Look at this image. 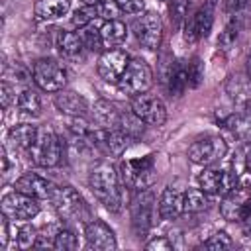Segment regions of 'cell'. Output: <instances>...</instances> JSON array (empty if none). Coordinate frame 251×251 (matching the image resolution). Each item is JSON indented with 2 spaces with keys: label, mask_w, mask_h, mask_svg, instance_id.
Listing matches in <instances>:
<instances>
[{
  "label": "cell",
  "mask_w": 251,
  "mask_h": 251,
  "mask_svg": "<svg viewBox=\"0 0 251 251\" xmlns=\"http://www.w3.org/2000/svg\"><path fill=\"white\" fill-rule=\"evenodd\" d=\"M27 153H29L31 161L37 167L51 169V167H57L61 163V159H63V141L55 135L53 129L41 127L33 147Z\"/></svg>",
  "instance_id": "3957f363"
},
{
  "label": "cell",
  "mask_w": 251,
  "mask_h": 251,
  "mask_svg": "<svg viewBox=\"0 0 251 251\" xmlns=\"http://www.w3.org/2000/svg\"><path fill=\"white\" fill-rule=\"evenodd\" d=\"M145 249H149V251H153V249H157V251H171L173 243L167 237H155L153 241L145 243Z\"/></svg>",
  "instance_id": "ab89813d"
},
{
  "label": "cell",
  "mask_w": 251,
  "mask_h": 251,
  "mask_svg": "<svg viewBox=\"0 0 251 251\" xmlns=\"http://www.w3.org/2000/svg\"><path fill=\"white\" fill-rule=\"evenodd\" d=\"M131 112L147 126H163L167 122V108L165 104L147 92H141L137 96H131Z\"/></svg>",
  "instance_id": "7c38bea8"
},
{
  "label": "cell",
  "mask_w": 251,
  "mask_h": 251,
  "mask_svg": "<svg viewBox=\"0 0 251 251\" xmlns=\"http://www.w3.org/2000/svg\"><path fill=\"white\" fill-rule=\"evenodd\" d=\"M8 222H10V218H2V235H0V245H2V249H6V245H8V239H10V231H8Z\"/></svg>",
  "instance_id": "60d3db41"
},
{
  "label": "cell",
  "mask_w": 251,
  "mask_h": 251,
  "mask_svg": "<svg viewBox=\"0 0 251 251\" xmlns=\"http://www.w3.org/2000/svg\"><path fill=\"white\" fill-rule=\"evenodd\" d=\"M127 63H129V55L124 49L112 47V49L102 51V55L98 59V65H96V71H98L102 80L118 84V80L122 78V75L127 67Z\"/></svg>",
  "instance_id": "5bb4252c"
},
{
  "label": "cell",
  "mask_w": 251,
  "mask_h": 251,
  "mask_svg": "<svg viewBox=\"0 0 251 251\" xmlns=\"http://www.w3.org/2000/svg\"><path fill=\"white\" fill-rule=\"evenodd\" d=\"M35 233H37V231H35L33 226H29V224L22 226V227L18 229V235H16V243H18V247H20V249L35 247V239H37Z\"/></svg>",
  "instance_id": "e575fe53"
},
{
  "label": "cell",
  "mask_w": 251,
  "mask_h": 251,
  "mask_svg": "<svg viewBox=\"0 0 251 251\" xmlns=\"http://www.w3.org/2000/svg\"><path fill=\"white\" fill-rule=\"evenodd\" d=\"M131 31L141 47H145L149 51L159 49L161 39H163V24L157 14L143 12L141 16H137L131 24Z\"/></svg>",
  "instance_id": "ba28073f"
},
{
  "label": "cell",
  "mask_w": 251,
  "mask_h": 251,
  "mask_svg": "<svg viewBox=\"0 0 251 251\" xmlns=\"http://www.w3.org/2000/svg\"><path fill=\"white\" fill-rule=\"evenodd\" d=\"M243 233H245V237H249V239H251V216L243 222Z\"/></svg>",
  "instance_id": "ee69618b"
},
{
  "label": "cell",
  "mask_w": 251,
  "mask_h": 251,
  "mask_svg": "<svg viewBox=\"0 0 251 251\" xmlns=\"http://www.w3.org/2000/svg\"><path fill=\"white\" fill-rule=\"evenodd\" d=\"M155 178H157V175H155L153 155H147L141 159H131L122 165V180L135 192L147 190L155 182Z\"/></svg>",
  "instance_id": "277c9868"
},
{
  "label": "cell",
  "mask_w": 251,
  "mask_h": 251,
  "mask_svg": "<svg viewBox=\"0 0 251 251\" xmlns=\"http://www.w3.org/2000/svg\"><path fill=\"white\" fill-rule=\"evenodd\" d=\"M71 8V0H35L33 12L39 20H57Z\"/></svg>",
  "instance_id": "603a6c76"
},
{
  "label": "cell",
  "mask_w": 251,
  "mask_h": 251,
  "mask_svg": "<svg viewBox=\"0 0 251 251\" xmlns=\"http://www.w3.org/2000/svg\"><path fill=\"white\" fill-rule=\"evenodd\" d=\"M161 2H167V0H161Z\"/></svg>",
  "instance_id": "7dc6e473"
},
{
  "label": "cell",
  "mask_w": 251,
  "mask_h": 251,
  "mask_svg": "<svg viewBox=\"0 0 251 251\" xmlns=\"http://www.w3.org/2000/svg\"><path fill=\"white\" fill-rule=\"evenodd\" d=\"M10 100H12V86L8 82H2V106L8 108Z\"/></svg>",
  "instance_id": "b9f144b4"
},
{
  "label": "cell",
  "mask_w": 251,
  "mask_h": 251,
  "mask_svg": "<svg viewBox=\"0 0 251 251\" xmlns=\"http://www.w3.org/2000/svg\"><path fill=\"white\" fill-rule=\"evenodd\" d=\"M90 25H92V24H90ZM90 25L82 27L80 37H82L86 49H90V51H100V49L104 47V45H102V37H100V29H92Z\"/></svg>",
  "instance_id": "d590c367"
},
{
  "label": "cell",
  "mask_w": 251,
  "mask_h": 251,
  "mask_svg": "<svg viewBox=\"0 0 251 251\" xmlns=\"http://www.w3.org/2000/svg\"><path fill=\"white\" fill-rule=\"evenodd\" d=\"M120 129L126 131L129 137H137V135H141V131H143V122H141L133 112H126V114H122V118H120Z\"/></svg>",
  "instance_id": "d6a6232c"
},
{
  "label": "cell",
  "mask_w": 251,
  "mask_h": 251,
  "mask_svg": "<svg viewBox=\"0 0 251 251\" xmlns=\"http://www.w3.org/2000/svg\"><path fill=\"white\" fill-rule=\"evenodd\" d=\"M208 208V198L202 188H188L184 192V212L194 214Z\"/></svg>",
  "instance_id": "f1b7e54d"
},
{
  "label": "cell",
  "mask_w": 251,
  "mask_h": 251,
  "mask_svg": "<svg viewBox=\"0 0 251 251\" xmlns=\"http://www.w3.org/2000/svg\"><path fill=\"white\" fill-rule=\"evenodd\" d=\"M16 106L22 114L25 116H39L41 114V100H39V94L31 88H25L18 94V100H16Z\"/></svg>",
  "instance_id": "4316f807"
},
{
  "label": "cell",
  "mask_w": 251,
  "mask_h": 251,
  "mask_svg": "<svg viewBox=\"0 0 251 251\" xmlns=\"http://www.w3.org/2000/svg\"><path fill=\"white\" fill-rule=\"evenodd\" d=\"M114 4L124 14H141L143 8H145L143 0H114Z\"/></svg>",
  "instance_id": "f35d334b"
},
{
  "label": "cell",
  "mask_w": 251,
  "mask_h": 251,
  "mask_svg": "<svg viewBox=\"0 0 251 251\" xmlns=\"http://www.w3.org/2000/svg\"><path fill=\"white\" fill-rule=\"evenodd\" d=\"M198 184L206 194L224 196L237 186V173L224 169H204L198 175Z\"/></svg>",
  "instance_id": "4fadbf2b"
},
{
  "label": "cell",
  "mask_w": 251,
  "mask_h": 251,
  "mask_svg": "<svg viewBox=\"0 0 251 251\" xmlns=\"http://www.w3.org/2000/svg\"><path fill=\"white\" fill-rule=\"evenodd\" d=\"M214 6H216V0H206V4L202 8H198L190 16V20H186L184 37L188 41L208 37V33L212 31V24H214Z\"/></svg>",
  "instance_id": "9a60e30c"
},
{
  "label": "cell",
  "mask_w": 251,
  "mask_h": 251,
  "mask_svg": "<svg viewBox=\"0 0 251 251\" xmlns=\"http://www.w3.org/2000/svg\"><path fill=\"white\" fill-rule=\"evenodd\" d=\"M33 82L45 92H59L67 84V71L55 59H37L33 63Z\"/></svg>",
  "instance_id": "8992f818"
},
{
  "label": "cell",
  "mask_w": 251,
  "mask_h": 251,
  "mask_svg": "<svg viewBox=\"0 0 251 251\" xmlns=\"http://www.w3.org/2000/svg\"><path fill=\"white\" fill-rule=\"evenodd\" d=\"M204 247H206V249H212V251L229 249V247H231V237H229L226 231H218V233H214L210 239L204 241Z\"/></svg>",
  "instance_id": "8d00e7d4"
},
{
  "label": "cell",
  "mask_w": 251,
  "mask_h": 251,
  "mask_svg": "<svg viewBox=\"0 0 251 251\" xmlns=\"http://www.w3.org/2000/svg\"><path fill=\"white\" fill-rule=\"evenodd\" d=\"M84 237H86V247L88 249L112 251V249L118 247L114 231L102 220H90L88 224H84Z\"/></svg>",
  "instance_id": "2e32d148"
},
{
  "label": "cell",
  "mask_w": 251,
  "mask_h": 251,
  "mask_svg": "<svg viewBox=\"0 0 251 251\" xmlns=\"http://www.w3.org/2000/svg\"><path fill=\"white\" fill-rule=\"evenodd\" d=\"M86 6H100V4H104L106 0H82Z\"/></svg>",
  "instance_id": "f6af8a7d"
},
{
  "label": "cell",
  "mask_w": 251,
  "mask_h": 251,
  "mask_svg": "<svg viewBox=\"0 0 251 251\" xmlns=\"http://www.w3.org/2000/svg\"><path fill=\"white\" fill-rule=\"evenodd\" d=\"M14 188H16L18 192H24V194H27V196H33V198H37V200H45V198L51 200L53 190H55V186H53L47 178H43V176H39V175H35V173H24V175L16 180Z\"/></svg>",
  "instance_id": "e0dca14e"
},
{
  "label": "cell",
  "mask_w": 251,
  "mask_h": 251,
  "mask_svg": "<svg viewBox=\"0 0 251 251\" xmlns=\"http://www.w3.org/2000/svg\"><path fill=\"white\" fill-rule=\"evenodd\" d=\"M224 10H226V14L229 18L245 14V12H249V0H226L224 2Z\"/></svg>",
  "instance_id": "74e56055"
},
{
  "label": "cell",
  "mask_w": 251,
  "mask_h": 251,
  "mask_svg": "<svg viewBox=\"0 0 251 251\" xmlns=\"http://www.w3.org/2000/svg\"><path fill=\"white\" fill-rule=\"evenodd\" d=\"M184 212V192L175 186H167L159 198V218L175 220Z\"/></svg>",
  "instance_id": "d6986e66"
},
{
  "label": "cell",
  "mask_w": 251,
  "mask_h": 251,
  "mask_svg": "<svg viewBox=\"0 0 251 251\" xmlns=\"http://www.w3.org/2000/svg\"><path fill=\"white\" fill-rule=\"evenodd\" d=\"M247 76L251 78V55H249V59H247Z\"/></svg>",
  "instance_id": "bcb514c9"
},
{
  "label": "cell",
  "mask_w": 251,
  "mask_h": 251,
  "mask_svg": "<svg viewBox=\"0 0 251 251\" xmlns=\"http://www.w3.org/2000/svg\"><path fill=\"white\" fill-rule=\"evenodd\" d=\"M88 186L92 194L98 198L100 204H104L110 212L122 210V190H120V175L108 161H98L88 175Z\"/></svg>",
  "instance_id": "6da1fadb"
},
{
  "label": "cell",
  "mask_w": 251,
  "mask_h": 251,
  "mask_svg": "<svg viewBox=\"0 0 251 251\" xmlns=\"http://www.w3.org/2000/svg\"><path fill=\"white\" fill-rule=\"evenodd\" d=\"M153 84V73L143 59H129L122 78L118 80V88L127 96H137L147 92Z\"/></svg>",
  "instance_id": "5b68a950"
},
{
  "label": "cell",
  "mask_w": 251,
  "mask_h": 251,
  "mask_svg": "<svg viewBox=\"0 0 251 251\" xmlns=\"http://www.w3.org/2000/svg\"><path fill=\"white\" fill-rule=\"evenodd\" d=\"M51 202L59 214L61 220L67 222H82L88 224L90 220V210L84 202V198L73 188V186H59L53 190Z\"/></svg>",
  "instance_id": "7a4b0ae2"
},
{
  "label": "cell",
  "mask_w": 251,
  "mask_h": 251,
  "mask_svg": "<svg viewBox=\"0 0 251 251\" xmlns=\"http://www.w3.org/2000/svg\"><path fill=\"white\" fill-rule=\"evenodd\" d=\"M53 247H55L57 251H73V249H76V247H78V239H76V235H75V231H73V229L63 227V229L55 231Z\"/></svg>",
  "instance_id": "f546056e"
},
{
  "label": "cell",
  "mask_w": 251,
  "mask_h": 251,
  "mask_svg": "<svg viewBox=\"0 0 251 251\" xmlns=\"http://www.w3.org/2000/svg\"><path fill=\"white\" fill-rule=\"evenodd\" d=\"M55 106L61 114H67L71 118H84L88 112L86 100L73 90H59L55 94Z\"/></svg>",
  "instance_id": "ffe728a7"
},
{
  "label": "cell",
  "mask_w": 251,
  "mask_h": 251,
  "mask_svg": "<svg viewBox=\"0 0 251 251\" xmlns=\"http://www.w3.org/2000/svg\"><path fill=\"white\" fill-rule=\"evenodd\" d=\"M126 33H127V29H126V24H124V22H120V20H108V22L100 27L102 45L108 47V49H112V47L124 43Z\"/></svg>",
  "instance_id": "d4e9b609"
},
{
  "label": "cell",
  "mask_w": 251,
  "mask_h": 251,
  "mask_svg": "<svg viewBox=\"0 0 251 251\" xmlns=\"http://www.w3.org/2000/svg\"><path fill=\"white\" fill-rule=\"evenodd\" d=\"M98 16H100L98 6H86V4H84L82 8H78V10L73 14L71 22H73V25H76V27H86V25L94 24Z\"/></svg>",
  "instance_id": "4dcf8cb0"
},
{
  "label": "cell",
  "mask_w": 251,
  "mask_h": 251,
  "mask_svg": "<svg viewBox=\"0 0 251 251\" xmlns=\"http://www.w3.org/2000/svg\"><path fill=\"white\" fill-rule=\"evenodd\" d=\"M57 47H59V53L67 61L78 63V61H84V57H86V45H84L82 37L75 31H59Z\"/></svg>",
  "instance_id": "ac0fdd59"
},
{
  "label": "cell",
  "mask_w": 251,
  "mask_h": 251,
  "mask_svg": "<svg viewBox=\"0 0 251 251\" xmlns=\"http://www.w3.org/2000/svg\"><path fill=\"white\" fill-rule=\"evenodd\" d=\"M204 78V65L198 57H192L188 63H186V80H188V86L190 88H196Z\"/></svg>",
  "instance_id": "836d02e7"
},
{
  "label": "cell",
  "mask_w": 251,
  "mask_h": 251,
  "mask_svg": "<svg viewBox=\"0 0 251 251\" xmlns=\"http://www.w3.org/2000/svg\"><path fill=\"white\" fill-rule=\"evenodd\" d=\"M129 135L122 129H104L100 127V135H98V147H104L108 153L112 155H122L129 143Z\"/></svg>",
  "instance_id": "7402d4cb"
},
{
  "label": "cell",
  "mask_w": 251,
  "mask_h": 251,
  "mask_svg": "<svg viewBox=\"0 0 251 251\" xmlns=\"http://www.w3.org/2000/svg\"><path fill=\"white\" fill-rule=\"evenodd\" d=\"M2 208V216L10 218V220H20V222H27L31 218H35L39 214V202L33 196H27L24 192H8L2 196L0 202Z\"/></svg>",
  "instance_id": "30bf717a"
},
{
  "label": "cell",
  "mask_w": 251,
  "mask_h": 251,
  "mask_svg": "<svg viewBox=\"0 0 251 251\" xmlns=\"http://www.w3.org/2000/svg\"><path fill=\"white\" fill-rule=\"evenodd\" d=\"M227 151V145L224 141L222 135H202L198 137L190 147H188V159L196 165H212L216 161H220Z\"/></svg>",
  "instance_id": "9c48e42d"
},
{
  "label": "cell",
  "mask_w": 251,
  "mask_h": 251,
  "mask_svg": "<svg viewBox=\"0 0 251 251\" xmlns=\"http://www.w3.org/2000/svg\"><path fill=\"white\" fill-rule=\"evenodd\" d=\"M165 82L169 84L171 94L178 96V94H180V92H182V90L188 86V80H186V63H182V61L173 63L171 75H169V78H167Z\"/></svg>",
  "instance_id": "83f0119b"
},
{
  "label": "cell",
  "mask_w": 251,
  "mask_h": 251,
  "mask_svg": "<svg viewBox=\"0 0 251 251\" xmlns=\"http://www.w3.org/2000/svg\"><path fill=\"white\" fill-rule=\"evenodd\" d=\"M226 88H227V94L235 102H249V98H251V78L249 76H241V75L229 76Z\"/></svg>",
  "instance_id": "484cf974"
},
{
  "label": "cell",
  "mask_w": 251,
  "mask_h": 251,
  "mask_svg": "<svg viewBox=\"0 0 251 251\" xmlns=\"http://www.w3.org/2000/svg\"><path fill=\"white\" fill-rule=\"evenodd\" d=\"M241 24L239 22H235V20H229L227 22V25L224 27V31L220 33V39H218V45L224 49V51H227V49H231L233 45H235V41H237V35H239V31H241Z\"/></svg>",
  "instance_id": "1f68e13d"
},
{
  "label": "cell",
  "mask_w": 251,
  "mask_h": 251,
  "mask_svg": "<svg viewBox=\"0 0 251 251\" xmlns=\"http://www.w3.org/2000/svg\"><path fill=\"white\" fill-rule=\"evenodd\" d=\"M37 133L39 129L35 126H29V124H18L14 126L10 131H8V137L10 141L18 147V149H24V151H29L37 139Z\"/></svg>",
  "instance_id": "cb8c5ba5"
},
{
  "label": "cell",
  "mask_w": 251,
  "mask_h": 251,
  "mask_svg": "<svg viewBox=\"0 0 251 251\" xmlns=\"http://www.w3.org/2000/svg\"><path fill=\"white\" fill-rule=\"evenodd\" d=\"M131 226L137 237H145L149 227L153 226V216H155V198L151 190H141L135 194L131 200Z\"/></svg>",
  "instance_id": "8fae6325"
},
{
  "label": "cell",
  "mask_w": 251,
  "mask_h": 251,
  "mask_svg": "<svg viewBox=\"0 0 251 251\" xmlns=\"http://www.w3.org/2000/svg\"><path fill=\"white\" fill-rule=\"evenodd\" d=\"M220 212L227 222H245L251 216V186L237 184L227 194H224Z\"/></svg>",
  "instance_id": "52a82bcc"
},
{
  "label": "cell",
  "mask_w": 251,
  "mask_h": 251,
  "mask_svg": "<svg viewBox=\"0 0 251 251\" xmlns=\"http://www.w3.org/2000/svg\"><path fill=\"white\" fill-rule=\"evenodd\" d=\"M243 161H245V169L251 173V145L245 147V153H243Z\"/></svg>",
  "instance_id": "7bdbcfd3"
},
{
  "label": "cell",
  "mask_w": 251,
  "mask_h": 251,
  "mask_svg": "<svg viewBox=\"0 0 251 251\" xmlns=\"http://www.w3.org/2000/svg\"><path fill=\"white\" fill-rule=\"evenodd\" d=\"M94 120L98 122V126H102L104 129H120V118L122 112L108 100H96L94 108H92Z\"/></svg>",
  "instance_id": "44dd1931"
}]
</instances>
